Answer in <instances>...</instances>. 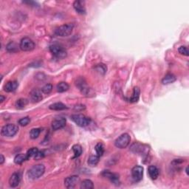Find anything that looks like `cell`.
<instances>
[{
	"instance_id": "cell-15",
	"label": "cell",
	"mask_w": 189,
	"mask_h": 189,
	"mask_svg": "<svg viewBox=\"0 0 189 189\" xmlns=\"http://www.w3.org/2000/svg\"><path fill=\"white\" fill-rule=\"evenodd\" d=\"M73 8L76 11V12L80 13V14H85L86 13V8L84 7V2L81 1L77 0V1L74 2Z\"/></svg>"
},
{
	"instance_id": "cell-9",
	"label": "cell",
	"mask_w": 189,
	"mask_h": 189,
	"mask_svg": "<svg viewBox=\"0 0 189 189\" xmlns=\"http://www.w3.org/2000/svg\"><path fill=\"white\" fill-rule=\"evenodd\" d=\"M80 181V178L77 175L68 177L65 180V185L67 188H74Z\"/></svg>"
},
{
	"instance_id": "cell-1",
	"label": "cell",
	"mask_w": 189,
	"mask_h": 189,
	"mask_svg": "<svg viewBox=\"0 0 189 189\" xmlns=\"http://www.w3.org/2000/svg\"><path fill=\"white\" fill-rule=\"evenodd\" d=\"M45 172V167L43 164L33 165L28 171V177L31 180H35L41 177Z\"/></svg>"
},
{
	"instance_id": "cell-4",
	"label": "cell",
	"mask_w": 189,
	"mask_h": 189,
	"mask_svg": "<svg viewBox=\"0 0 189 189\" xmlns=\"http://www.w3.org/2000/svg\"><path fill=\"white\" fill-rule=\"evenodd\" d=\"M50 50L55 58L57 59H63L67 57V50L59 45H53L50 47Z\"/></svg>"
},
{
	"instance_id": "cell-5",
	"label": "cell",
	"mask_w": 189,
	"mask_h": 189,
	"mask_svg": "<svg viewBox=\"0 0 189 189\" xmlns=\"http://www.w3.org/2000/svg\"><path fill=\"white\" fill-rule=\"evenodd\" d=\"M18 131V126L17 125L14 124H10L8 125H5L2 127L1 131V134L2 136L8 137H13L17 134Z\"/></svg>"
},
{
	"instance_id": "cell-23",
	"label": "cell",
	"mask_w": 189,
	"mask_h": 189,
	"mask_svg": "<svg viewBox=\"0 0 189 189\" xmlns=\"http://www.w3.org/2000/svg\"><path fill=\"white\" fill-rule=\"evenodd\" d=\"M57 91H58V92H66V91L68 90L69 89H70V86H69V84H67V83L66 82H60L59 84L57 85Z\"/></svg>"
},
{
	"instance_id": "cell-29",
	"label": "cell",
	"mask_w": 189,
	"mask_h": 189,
	"mask_svg": "<svg viewBox=\"0 0 189 189\" xmlns=\"http://www.w3.org/2000/svg\"><path fill=\"white\" fill-rule=\"evenodd\" d=\"M40 133H41V129L38 128H35V129H32L30 131V137L31 139H36L38 138Z\"/></svg>"
},
{
	"instance_id": "cell-36",
	"label": "cell",
	"mask_w": 189,
	"mask_h": 189,
	"mask_svg": "<svg viewBox=\"0 0 189 189\" xmlns=\"http://www.w3.org/2000/svg\"><path fill=\"white\" fill-rule=\"evenodd\" d=\"M0 157H1V159H0V164L2 165L5 162V157L3 156V154L0 155Z\"/></svg>"
},
{
	"instance_id": "cell-37",
	"label": "cell",
	"mask_w": 189,
	"mask_h": 189,
	"mask_svg": "<svg viewBox=\"0 0 189 189\" xmlns=\"http://www.w3.org/2000/svg\"><path fill=\"white\" fill-rule=\"evenodd\" d=\"M0 98H1V100H0V102L2 103L3 101H5V98L3 95H0Z\"/></svg>"
},
{
	"instance_id": "cell-7",
	"label": "cell",
	"mask_w": 189,
	"mask_h": 189,
	"mask_svg": "<svg viewBox=\"0 0 189 189\" xmlns=\"http://www.w3.org/2000/svg\"><path fill=\"white\" fill-rule=\"evenodd\" d=\"M19 48L21 49L22 51L25 52L31 51V50H34L35 43L34 41L32 39H30V38L25 37V38H23L21 40V41H20Z\"/></svg>"
},
{
	"instance_id": "cell-20",
	"label": "cell",
	"mask_w": 189,
	"mask_h": 189,
	"mask_svg": "<svg viewBox=\"0 0 189 189\" xmlns=\"http://www.w3.org/2000/svg\"><path fill=\"white\" fill-rule=\"evenodd\" d=\"M140 93H141L140 89L138 88V87H134V90H133L132 95H131V97L129 98L130 102H131V103L138 102V100H139V98H140Z\"/></svg>"
},
{
	"instance_id": "cell-30",
	"label": "cell",
	"mask_w": 189,
	"mask_h": 189,
	"mask_svg": "<svg viewBox=\"0 0 189 189\" xmlns=\"http://www.w3.org/2000/svg\"><path fill=\"white\" fill-rule=\"evenodd\" d=\"M38 152V150L36 147H33V148H30V149L28 151V152H27V154H26L27 158H28V160H29L30 158H33V157H34L35 158V156L37 154V153Z\"/></svg>"
},
{
	"instance_id": "cell-34",
	"label": "cell",
	"mask_w": 189,
	"mask_h": 189,
	"mask_svg": "<svg viewBox=\"0 0 189 189\" xmlns=\"http://www.w3.org/2000/svg\"><path fill=\"white\" fill-rule=\"evenodd\" d=\"M178 51L179 53L182 55H185V56H188V47H185V46H181L180 47V48L178 49Z\"/></svg>"
},
{
	"instance_id": "cell-3",
	"label": "cell",
	"mask_w": 189,
	"mask_h": 189,
	"mask_svg": "<svg viewBox=\"0 0 189 189\" xmlns=\"http://www.w3.org/2000/svg\"><path fill=\"white\" fill-rule=\"evenodd\" d=\"M72 121L81 127H86L90 124L91 119L82 114H74L71 116Z\"/></svg>"
},
{
	"instance_id": "cell-6",
	"label": "cell",
	"mask_w": 189,
	"mask_h": 189,
	"mask_svg": "<svg viewBox=\"0 0 189 189\" xmlns=\"http://www.w3.org/2000/svg\"><path fill=\"white\" fill-rule=\"evenodd\" d=\"M130 141H131V138L129 134L127 133H124L115 140L114 145L118 148H125L129 146Z\"/></svg>"
},
{
	"instance_id": "cell-24",
	"label": "cell",
	"mask_w": 189,
	"mask_h": 189,
	"mask_svg": "<svg viewBox=\"0 0 189 189\" xmlns=\"http://www.w3.org/2000/svg\"><path fill=\"white\" fill-rule=\"evenodd\" d=\"M25 160H28V158H27L26 154H20L16 155L14 158V163L17 165L22 164Z\"/></svg>"
},
{
	"instance_id": "cell-35",
	"label": "cell",
	"mask_w": 189,
	"mask_h": 189,
	"mask_svg": "<svg viewBox=\"0 0 189 189\" xmlns=\"http://www.w3.org/2000/svg\"><path fill=\"white\" fill-rule=\"evenodd\" d=\"M44 157H45V153H44V151H38V152L37 153V154L35 156V160H41V158H44Z\"/></svg>"
},
{
	"instance_id": "cell-26",
	"label": "cell",
	"mask_w": 189,
	"mask_h": 189,
	"mask_svg": "<svg viewBox=\"0 0 189 189\" xmlns=\"http://www.w3.org/2000/svg\"><path fill=\"white\" fill-rule=\"evenodd\" d=\"M72 151L74 152V158L80 157L82 154V147L78 144H75L72 146Z\"/></svg>"
},
{
	"instance_id": "cell-14",
	"label": "cell",
	"mask_w": 189,
	"mask_h": 189,
	"mask_svg": "<svg viewBox=\"0 0 189 189\" xmlns=\"http://www.w3.org/2000/svg\"><path fill=\"white\" fill-rule=\"evenodd\" d=\"M21 181V174L18 172H15L10 177L9 185L11 188H16L19 185Z\"/></svg>"
},
{
	"instance_id": "cell-2",
	"label": "cell",
	"mask_w": 189,
	"mask_h": 189,
	"mask_svg": "<svg viewBox=\"0 0 189 189\" xmlns=\"http://www.w3.org/2000/svg\"><path fill=\"white\" fill-rule=\"evenodd\" d=\"M74 25L72 24H66L58 27L55 30V34L58 36L67 37L72 34Z\"/></svg>"
},
{
	"instance_id": "cell-38",
	"label": "cell",
	"mask_w": 189,
	"mask_h": 189,
	"mask_svg": "<svg viewBox=\"0 0 189 189\" xmlns=\"http://www.w3.org/2000/svg\"><path fill=\"white\" fill-rule=\"evenodd\" d=\"M185 172H186L187 175H188V166L186 167V169H185Z\"/></svg>"
},
{
	"instance_id": "cell-12",
	"label": "cell",
	"mask_w": 189,
	"mask_h": 189,
	"mask_svg": "<svg viewBox=\"0 0 189 189\" xmlns=\"http://www.w3.org/2000/svg\"><path fill=\"white\" fill-rule=\"evenodd\" d=\"M30 100L33 103H38L41 101L43 98L42 96V91L38 89H33L30 93Z\"/></svg>"
},
{
	"instance_id": "cell-21",
	"label": "cell",
	"mask_w": 189,
	"mask_h": 189,
	"mask_svg": "<svg viewBox=\"0 0 189 189\" xmlns=\"http://www.w3.org/2000/svg\"><path fill=\"white\" fill-rule=\"evenodd\" d=\"M80 188L81 189H92L94 188V184L90 180H84L81 183Z\"/></svg>"
},
{
	"instance_id": "cell-11",
	"label": "cell",
	"mask_w": 189,
	"mask_h": 189,
	"mask_svg": "<svg viewBox=\"0 0 189 189\" xmlns=\"http://www.w3.org/2000/svg\"><path fill=\"white\" fill-rule=\"evenodd\" d=\"M101 175L104 177L109 179L114 184L118 185L120 183L119 175H118L117 174L112 173V172L109 171V170H104V171H103L102 173H101Z\"/></svg>"
},
{
	"instance_id": "cell-19",
	"label": "cell",
	"mask_w": 189,
	"mask_h": 189,
	"mask_svg": "<svg viewBox=\"0 0 189 189\" xmlns=\"http://www.w3.org/2000/svg\"><path fill=\"white\" fill-rule=\"evenodd\" d=\"M50 109L52 110H55V111H61V110H65V109H67V106L65 105L64 104L61 102L58 103H54V104H51L50 106H49Z\"/></svg>"
},
{
	"instance_id": "cell-8",
	"label": "cell",
	"mask_w": 189,
	"mask_h": 189,
	"mask_svg": "<svg viewBox=\"0 0 189 189\" xmlns=\"http://www.w3.org/2000/svg\"><path fill=\"white\" fill-rule=\"evenodd\" d=\"M143 168L141 165H135L131 169V177L134 182H140L143 179Z\"/></svg>"
},
{
	"instance_id": "cell-10",
	"label": "cell",
	"mask_w": 189,
	"mask_h": 189,
	"mask_svg": "<svg viewBox=\"0 0 189 189\" xmlns=\"http://www.w3.org/2000/svg\"><path fill=\"white\" fill-rule=\"evenodd\" d=\"M131 150L133 152L140 154L141 155H147L148 153V148L145 145L140 144V143H134L131 146Z\"/></svg>"
},
{
	"instance_id": "cell-28",
	"label": "cell",
	"mask_w": 189,
	"mask_h": 189,
	"mask_svg": "<svg viewBox=\"0 0 189 189\" xmlns=\"http://www.w3.org/2000/svg\"><path fill=\"white\" fill-rule=\"evenodd\" d=\"M94 149H95L96 153H97V155L99 157L103 156L104 153V146L103 145V143H98L94 147Z\"/></svg>"
},
{
	"instance_id": "cell-25",
	"label": "cell",
	"mask_w": 189,
	"mask_h": 189,
	"mask_svg": "<svg viewBox=\"0 0 189 189\" xmlns=\"http://www.w3.org/2000/svg\"><path fill=\"white\" fill-rule=\"evenodd\" d=\"M29 101L26 98H19L16 101V106L18 109H24L28 104Z\"/></svg>"
},
{
	"instance_id": "cell-33",
	"label": "cell",
	"mask_w": 189,
	"mask_h": 189,
	"mask_svg": "<svg viewBox=\"0 0 189 189\" xmlns=\"http://www.w3.org/2000/svg\"><path fill=\"white\" fill-rule=\"evenodd\" d=\"M95 69H96V70H97L98 72H100V73L104 74L106 72L107 67H106L105 65H104V64H100V65H98L97 66H96Z\"/></svg>"
},
{
	"instance_id": "cell-31",
	"label": "cell",
	"mask_w": 189,
	"mask_h": 189,
	"mask_svg": "<svg viewBox=\"0 0 189 189\" xmlns=\"http://www.w3.org/2000/svg\"><path fill=\"white\" fill-rule=\"evenodd\" d=\"M53 90V85L50 84H47L42 87L41 91L44 94H50Z\"/></svg>"
},
{
	"instance_id": "cell-18",
	"label": "cell",
	"mask_w": 189,
	"mask_h": 189,
	"mask_svg": "<svg viewBox=\"0 0 189 189\" xmlns=\"http://www.w3.org/2000/svg\"><path fill=\"white\" fill-rule=\"evenodd\" d=\"M177 78L174 75L171 73H168L165 75V77L162 79V84L164 85H168V84H172L174 81H176Z\"/></svg>"
},
{
	"instance_id": "cell-13",
	"label": "cell",
	"mask_w": 189,
	"mask_h": 189,
	"mask_svg": "<svg viewBox=\"0 0 189 189\" xmlns=\"http://www.w3.org/2000/svg\"><path fill=\"white\" fill-rule=\"evenodd\" d=\"M66 125V119L64 118H55L52 122V129L54 131L61 129L64 128Z\"/></svg>"
},
{
	"instance_id": "cell-22",
	"label": "cell",
	"mask_w": 189,
	"mask_h": 189,
	"mask_svg": "<svg viewBox=\"0 0 189 189\" xmlns=\"http://www.w3.org/2000/svg\"><path fill=\"white\" fill-rule=\"evenodd\" d=\"M99 159H100V157L98 156V155H92L88 159V165L91 167H94L95 165H98L99 162Z\"/></svg>"
},
{
	"instance_id": "cell-32",
	"label": "cell",
	"mask_w": 189,
	"mask_h": 189,
	"mask_svg": "<svg viewBox=\"0 0 189 189\" xmlns=\"http://www.w3.org/2000/svg\"><path fill=\"white\" fill-rule=\"evenodd\" d=\"M30 122V118L29 117H25V118H21V119L18 121V124L22 126H28Z\"/></svg>"
},
{
	"instance_id": "cell-16",
	"label": "cell",
	"mask_w": 189,
	"mask_h": 189,
	"mask_svg": "<svg viewBox=\"0 0 189 189\" xmlns=\"http://www.w3.org/2000/svg\"><path fill=\"white\" fill-rule=\"evenodd\" d=\"M18 84L16 81H8L5 85V91L7 92H14L18 88Z\"/></svg>"
},
{
	"instance_id": "cell-17",
	"label": "cell",
	"mask_w": 189,
	"mask_h": 189,
	"mask_svg": "<svg viewBox=\"0 0 189 189\" xmlns=\"http://www.w3.org/2000/svg\"><path fill=\"white\" fill-rule=\"evenodd\" d=\"M148 174H149V177L152 180H157L158 177H159V169L155 165H149V167L148 168Z\"/></svg>"
},
{
	"instance_id": "cell-27",
	"label": "cell",
	"mask_w": 189,
	"mask_h": 189,
	"mask_svg": "<svg viewBox=\"0 0 189 189\" xmlns=\"http://www.w3.org/2000/svg\"><path fill=\"white\" fill-rule=\"evenodd\" d=\"M6 49L8 52H10V53H16V52H17L18 50V47L15 42L11 41L7 45Z\"/></svg>"
}]
</instances>
